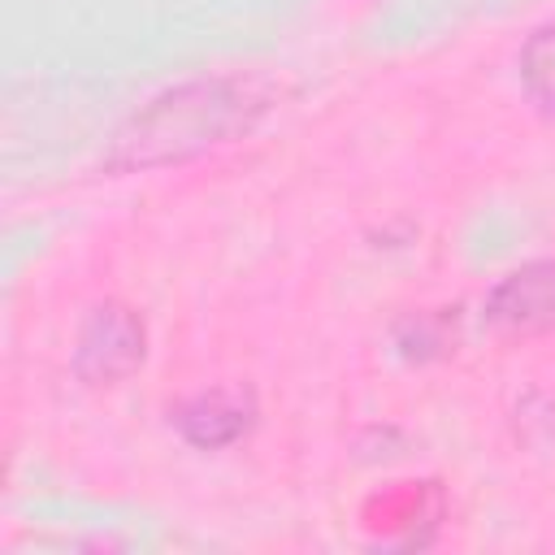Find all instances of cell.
Here are the masks:
<instances>
[{
    "instance_id": "obj_1",
    "label": "cell",
    "mask_w": 555,
    "mask_h": 555,
    "mask_svg": "<svg viewBox=\"0 0 555 555\" xmlns=\"http://www.w3.org/2000/svg\"><path fill=\"white\" fill-rule=\"evenodd\" d=\"M264 108V100L243 78H195L165 95H156L147 108H139L113 139L108 165L113 169H152V165H178L195 152H208L238 130L251 126V117Z\"/></svg>"
},
{
    "instance_id": "obj_2",
    "label": "cell",
    "mask_w": 555,
    "mask_h": 555,
    "mask_svg": "<svg viewBox=\"0 0 555 555\" xmlns=\"http://www.w3.org/2000/svg\"><path fill=\"white\" fill-rule=\"evenodd\" d=\"M143 347H147V330H143L139 312L117 299H104L87 312V321L78 330L74 373L87 386H113L143 364Z\"/></svg>"
},
{
    "instance_id": "obj_3",
    "label": "cell",
    "mask_w": 555,
    "mask_h": 555,
    "mask_svg": "<svg viewBox=\"0 0 555 555\" xmlns=\"http://www.w3.org/2000/svg\"><path fill=\"white\" fill-rule=\"evenodd\" d=\"M486 317L512 334H542L555 325V260H529L503 273L486 295Z\"/></svg>"
},
{
    "instance_id": "obj_4",
    "label": "cell",
    "mask_w": 555,
    "mask_h": 555,
    "mask_svg": "<svg viewBox=\"0 0 555 555\" xmlns=\"http://www.w3.org/2000/svg\"><path fill=\"white\" fill-rule=\"evenodd\" d=\"M173 421H178L182 438L195 442V447H204V451L230 447L251 425V399L247 395H230V390H204V395L186 399L173 412Z\"/></svg>"
},
{
    "instance_id": "obj_5",
    "label": "cell",
    "mask_w": 555,
    "mask_h": 555,
    "mask_svg": "<svg viewBox=\"0 0 555 555\" xmlns=\"http://www.w3.org/2000/svg\"><path fill=\"white\" fill-rule=\"evenodd\" d=\"M520 78L538 104L555 113V22L538 26L520 48Z\"/></svg>"
}]
</instances>
